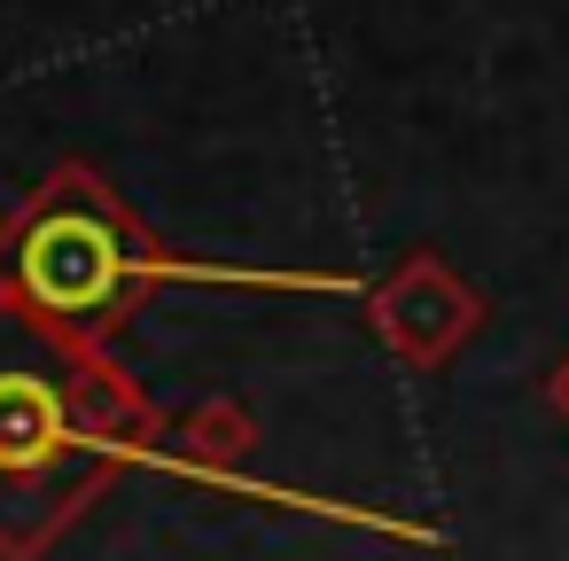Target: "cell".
<instances>
[{
    "instance_id": "2",
    "label": "cell",
    "mask_w": 569,
    "mask_h": 561,
    "mask_svg": "<svg viewBox=\"0 0 569 561\" xmlns=\"http://www.w3.org/2000/svg\"><path fill=\"white\" fill-rule=\"evenodd\" d=\"M79 444L63 421V398L32 374V367H0V491H63Z\"/></svg>"
},
{
    "instance_id": "1",
    "label": "cell",
    "mask_w": 569,
    "mask_h": 561,
    "mask_svg": "<svg viewBox=\"0 0 569 561\" xmlns=\"http://www.w3.org/2000/svg\"><path fill=\"white\" fill-rule=\"evenodd\" d=\"M17 266H24L32 304H48V312H110V304L126 297L133 250H126V234H118L110 211H94V203H56V211L32 219Z\"/></svg>"
}]
</instances>
